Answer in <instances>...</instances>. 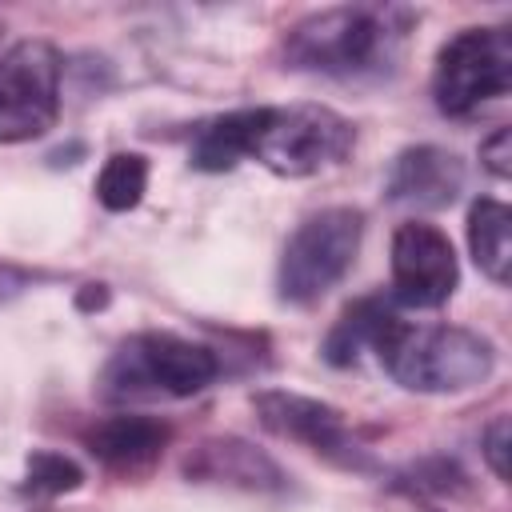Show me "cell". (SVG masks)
<instances>
[{
	"instance_id": "5bb4252c",
	"label": "cell",
	"mask_w": 512,
	"mask_h": 512,
	"mask_svg": "<svg viewBox=\"0 0 512 512\" xmlns=\"http://www.w3.org/2000/svg\"><path fill=\"white\" fill-rule=\"evenodd\" d=\"M256 128V108H236L224 116H212L192 136V168L200 172H228L240 160H248Z\"/></svg>"
},
{
	"instance_id": "ac0fdd59",
	"label": "cell",
	"mask_w": 512,
	"mask_h": 512,
	"mask_svg": "<svg viewBox=\"0 0 512 512\" xmlns=\"http://www.w3.org/2000/svg\"><path fill=\"white\" fill-rule=\"evenodd\" d=\"M484 460L496 472V480H508V416H496L484 428Z\"/></svg>"
},
{
	"instance_id": "6da1fadb",
	"label": "cell",
	"mask_w": 512,
	"mask_h": 512,
	"mask_svg": "<svg viewBox=\"0 0 512 512\" xmlns=\"http://www.w3.org/2000/svg\"><path fill=\"white\" fill-rule=\"evenodd\" d=\"M412 12L380 4H336L300 16L284 40L280 56L296 72H320L336 80L380 76L392 68L400 40L408 36Z\"/></svg>"
},
{
	"instance_id": "8fae6325",
	"label": "cell",
	"mask_w": 512,
	"mask_h": 512,
	"mask_svg": "<svg viewBox=\"0 0 512 512\" xmlns=\"http://www.w3.org/2000/svg\"><path fill=\"white\" fill-rule=\"evenodd\" d=\"M172 440V428L152 416H108L84 432V448L112 472V476H144L156 468Z\"/></svg>"
},
{
	"instance_id": "7c38bea8",
	"label": "cell",
	"mask_w": 512,
	"mask_h": 512,
	"mask_svg": "<svg viewBox=\"0 0 512 512\" xmlns=\"http://www.w3.org/2000/svg\"><path fill=\"white\" fill-rule=\"evenodd\" d=\"M184 476L212 480V484H236L248 492H280L284 488L280 464L240 436H216V440L196 444V452L184 460Z\"/></svg>"
},
{
	"instance_id": "9a60e30c",
	"label": "cell",
	"mask_w": 512,
	"mask_h": 512,
	"mask_svg": "<svg viewBox=\"0 0 512 512\" xmlns=\"http://www.w3.org/2000/svg\"><path fill=\"white\" fill-rule=\"evenodd\" d=\"M508 228H512L508 204H500L492 196H480L468 208V248H472V260L496 284H508V264H512Z\"/></svg>"
},
{
	"instance_id": "277c9868",
	"label": "cell",
	"mask_w": 512,
	"mask_h": 512,
	"mask_svg": "<svg viewBox=\"0 0 512 512\" xmlns=\"http://www.w3.org/2000/svg\"><path fill=\"white\" fill-rule=\"evenodd\" d=\"M356 144L352 120L324 104H288V108H256L248 160H260L268 172L300 180L340 164Z\"/></svg>"
},
{
	"instance_id": "2e32d148",
	"label": "cell",
	"mask_w": 512,
	"mask_h": 512,
	"mask_svg": "<svg viewBox=\"0 0 512 512\" xmlns=\"http://www.w3.org/2000/svg\"><path fill=\"white\" fill-rule=\"evenodd\" d=\"M148 192V160L140 152H112L96 176V200L108 212H132Z\"/></svg>"
},
{
	"instance_id": "5b68a950",
	"label": "cell",
	"mask_w": 512,
	"mask_h": 512,
	"mask_svg": "<svg viewBox=\"0 0 512 512\" xmlns=\"http://www.w3.org/2000/svg\"><path fill=\"white\" fill-rule=\"evenodd\" d=\"M364 216L356 208H320L296 224L280 252L276 292L284 304H312L344 280L360 252Z\"/></svg>"
},
{
	"instance_id": "3957f363",
	"label": "cell",
	"mask_w": 512,
	"mask_h": 512,
	"mask_svg": "<svg viewBox=\"0 0 512 512\" xmlns=\"http://www.w3.org/2000/svg\"><path fill=\"white\" fill-rule=\"evenodd\" d=\"M224 372L216 348L176 332L128 336L100 372L104 400H184L204 392Z\"/></svg>"
},
{
	"instance_id": "e0dca14e",
	"label": "cell",
	"mask_w": 512,
	"mask_h": 512,
	"mask_svg": "<svg viewBox=\"0 0 512 512\" xmlns=\"http://www.w3.org/2000/svg\"><path fill=\"white\" fill-rule=\"evenodd\" d=\"M84 484V472L76 460H68L64 452H32L28 456V472H24V492L32 496H64V492H76Z\"/></svg>"
},
{
	"instance_id": "8992f818",
	"label": "cell",
	"mask_w": 512,
	"mask_h": 512,
	"mask_svg": "<svg viewBox=\"0 0 512 512\" xmlns=\"http://www.w3.org/2000/svg\"><path fill=\"white\" fill-rule=\"evenodd\" d=\"M512 88V36L508 28H464L440 44L432 68V96L444 116H476L484 104Z\"/></svg>"
},
{
	"instance_id": "9c48e42d",
	"label": "cell",
	"mask_w": 512,
	"mask_h": 512,
	"mask_svg": "<svg viewBox=\"0 0 512 512\" xmlns=\"http://www.w3.org/2000/svg\"><path fill=\"white\" fill-rule=\"evenodd\" d=\"M460 284L452 240L424 220L392 232V300L404 308H440Z\"/></svg>"
},
{
	"instance_id": "30bf717a",
	"label": "cell",
	"mask_w": 512,
	"mask_h": 512,
	"mask_svg": "<svg viewBox=\"0 0 512 512\" xmlns=\"http://www.w3.org/2000/svg\"><path fill=\"white\" fill-rule=\"evenodd\" d=\"M464 192V164L456 152L436 148V144H412L396 152L384 196L404 208H448Z\"/></svg>"
},
{
	"instance_id": "7a4b0ae2",
	"label": "cell",
	"mask_w": 512,
	"mask_h": 512,
	"mask_svg": "<svg viewBox=\"0 0 512 512\" xmlns=\"http://www.w3.org/2000/svg\"><path fill=\"white\" fill-rule=\"evenodd\" d=\"M384 372L408 392H468L496 368V348L456 324H404L396 320L376 348Z\"/></svg>"
},
{
	"instance_id": "52a82bcc",
	"label": "cell",
	"mask_w": 512,
	"mask_h": 512,
	"mask_svg": "<svg viewBox=\"0 0 512 512\" xmlns=\"http://www.w3.org/2000/svg\"><path fill=\"white\" fill-rule=\"evenodd\" d=\"M60 52L48 40H16L0 52V144L44 136L60 116Z\"/></svg>"
},
{
	"instance_id": "ba28073f",
	"label": "cell",
	"mask_w": 512,
	"mask_h": 512,
	"mask_svg": "<svg viewBox=\"0 0 512 512\" xmlns=\"http://www.w3.org/2000/svg\"><path fill=\"white\" fill-rule=\"evenodd\" d=\"M252 408L268 432H276L292 444H304L308 452L332 460L336 468H348V472H376L380 468L372 460V452L356 440V432L348 428L344 412L324 404V400L268 388V392H256Z\"/></svg>"
},
{
	"instance_id": "4fadbf2b",
	"label": "cell",
	"mask_w": 512,
	"mask_h": 512,
	"mask_svg": "<svg viewBox=\"0 0 512 512\" xmlns=\"http://www.w3.org/2000/svg\"><path fill=\"white\" fill-rule=\"evenodd\" d=\"M400 316L392 312V304L384 296H364V300H352L340 320L332 324V332L324 336V360L336 364V368H352L360 364L364 352H376L380 340L388 336V328L396 324Z\"/></svg>"
},
{
	"instance_id": "d6986e66",
	"label": "cell",
	"mask_w": 512,
	"mask_h": 512,
	"mask_svg": "<svg viewBox=\"0 0 512 512\" xmlns=\"http://www.w3.org/2000/svg\"><path fill=\"white\" fill-rule=\"evenodd\" d=\"M512 132L508 128H496L484 144H480V160H484V168L496 176V180H508V172H512Z\"/></svg>"
}]
</instances>
